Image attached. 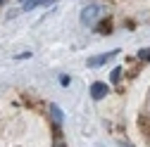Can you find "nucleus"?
<instances>
[{"label": "nucleus", "mask_w": 150, "mask_h": 147, "mask_svg": "<svg viewBox=\"0 0 150 147\" xmlns=\"http://www.w3.org/2000/svg\"><path fill=\"white\" fill-rule=\"evenodd\" d=\"M100 14H103V7H100V5H88V7H83V12H81V24L93 26V24L100 19Z\"/></svg>", "instance_id": "1"}, {"label": "nucleus", "mask_w": 150, "mask_h": 147, "mask_svg": "<svg viewBox=\"0 0 150 147\" xmlns=\"http://www.w3.org/2000/svg\"><path fill=\"white\" fill-rule=\"evenodd\" d=\"M119 50H112V52H105V55H98V57H91L88 60V66L91 69H96V66H100V64H105V62H110L112 57H115Z\"/></svg>", "instance_id": "2"}, {"label": "nucleus", "mask_w": 150, "mask_h": 147, "mask_svg": "<svg viewBox=\"0 0 150 147\" xmlns=\"http://www.w3.org/2000/svg\"><path fill=\"white\" fill-rule=\"evenodd\" d=\"M105 93H107V85H105L103 81H98V83L91 85V97H93V100H103Z\"/></svg>", "instance_id": "3"}, {"label": "nucleus", "mask_w": 150, "mask_h": 147, "mask_svg": "<svg viewBox=\"0 0 150 147\" xmlns=\"http://www.w3.org/2000/svg\"><path fill=\"white\" fill-rule=\"evenodd\" d=\"M50 116H52V121H55V123L60 126V123H62V109H60L57 104H52V107H50Z\"/></svg>", "instance_id": "4"}, {"label": "nucleus", "mask_w": 150, "mask_h": 147, "mask_svg": "<svg viewBox=\"0 0 150 147\" xmlns=\"http://www.w3.org/2000/svg\"><path fill=\"white\" fill-rule=\"evenodd\" d=\"M43 3H48V0H24V10H33L36 5H43Z\"/></svg>", "instance_id": "5"}, {"label": "nucleus", "mask_w": 150, "mask_h": 147, "mask_svg": "<svg viewBox=\"0 0 150 147\" xmlns=\"http://www.w3.org/2000/svg\"><path fill=\"white\" fill-rule=\"evenodd\" d=\"M138 57H141L143 62H150V48H145V50H141V52H138Z\"/></svg>", "instance_id": "6"}, {"label": "nucleus", "mask_w": 150, "mask_h": 147, "mask_svg": "<svg viewBox=\"0 0 150 147\" xmlns=\"http://www.w3.org/2000/svg\"><path fill=\"white\" fill-rule=\"evenodd\" d=\"M119 76H122V69H115V71H112V81H119Z\"/></svg>", "instance_id": "7"}, {"label": "nucleus", "mask_w": 150, "mask_h": 147, "mask_svg": "<svg viewBox=\"0 0 150 147\" xmlns=\"http://www.w3.org/2000/svg\"><path fill=\"white\" fill-rule=\"evenodd\" d=\"M60 147H62V145H60Z\"/></svg>", "instance_id": "8"}]
</instances>
